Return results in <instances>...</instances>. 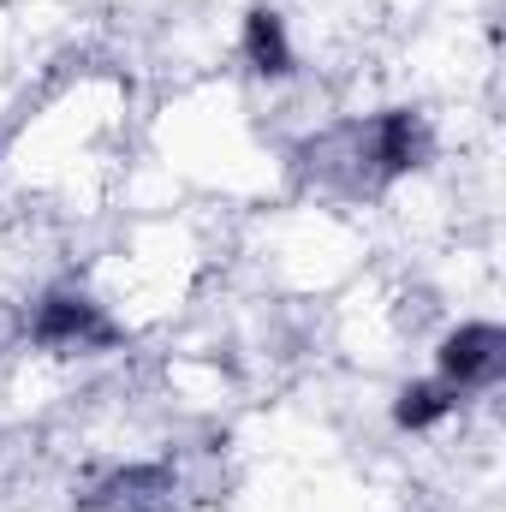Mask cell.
I'll use <instances>...</instances> for the list:
<instances>
[{
    "instance_id": "cell-1",
    "label": "cell",
    "mask_w": 506,
    "mask_h": 512,
    "mask_svg": "<svg viewBox=\"0 0 506 512\" xmlns=\"http://www.w3.org/2000/svg\"><path fill=\"white\" fill-rule=\"evenodd\" d=\"M30 346L54 352V358H90V352H114L126 340V328L108 316V304L84 286H54L36 298L30 310Z\"/></svg>"
},
{
    "instance_id": "cell-5",
    "label": "cell",
    "mask_w": 506,
    "mask_h": 512,
    "mask_svg": "<svg viewBox=\"0 0 506 512\" xmlns=\"http://www.w3.org/2000/svg\"><path fill=\"white\" fill-rule=\"evenodd\" d=\"M459 411V393L441 382H411V387H399V405H393V423L399 429H411V435H429V429H441L447 417Z\"/></svg>"
},
{
    "instance_id": "cell-2",
    "label": "cell",
    "mask_w": 506,
    "mask_h": 512,
    "mask_svg": "<svg viewBox=\"0 0 506 512\" xmlns=\"http://www.w3.org/2000/svg\"><path fill=\"white\" fill-rule=\"evenodd\" d=\"M84 512H179L185 507V483L173 465H120L108 477H96L84 489Z\"/></svg>"
},
{
    "instance_id": "cell-3",
    "label": "cell",
    "mask_w": 506,
    "mask_h": 512,
    "mask_svg": "<svg viewBox=\"0 0 506 512\" xmlns=\"http://www.w3.org/2000/svg\"><path fill=\"white\" fill-rule=\"evenodd\" d=\"M506 370V334L495 322H465L459 334L441 340V382L453 387L459 399L465 393H489Z\"/></svg>"
},
{
    "instance_id": "cell-4",
    "label": "cell",
    "mask_w": 506,
    "mask_h": 512,
    "mask_svg": "<svg viewBox=\"0 0 506 512\" xmlns=\"http://www.w3.org/2000/svg\"><path fill=\"white\" fill-rule=\"evenodd\" d=\"M245 66L262 72V78H286V72L298 66V54H292V36H286V18H280V12L256 6L251 18H245Z\"/></svg>"
}]
</instances>
